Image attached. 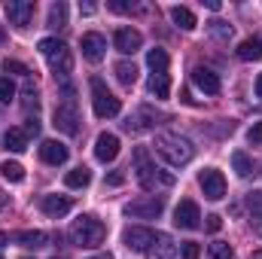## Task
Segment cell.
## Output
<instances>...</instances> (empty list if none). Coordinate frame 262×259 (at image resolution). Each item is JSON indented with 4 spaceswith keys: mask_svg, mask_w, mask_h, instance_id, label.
Listing matches in <instances>:
<instances>
[{
    "mask_svg": "<svg viewBox=\"0 0 262 259\" xmlns=\"http://www.w3.org/2000/svg\"><path fill=\"white\" fill-rule=\"evenodd\" d=\"M92 104H95V116L98 119H113L119 110H122V104H119V98L104 85V79H92Z\"/></svg>",
    "mask_w": 262,
    "mask_h": 259,
    "instance_id": "obj_5",
    "label": "cell"
},
{
    "mask_svg": "<svg viewBox=\"0 0 262 259\" xmlns=\"http://www.w3.org/2000/svg\"><path fill=\"white\" fill-rule=\"evenodd\" d=\"M113 46H116L122 55H134V52L143 46V37H140V31H134V28H119V31L113 34Z\"/></svg>",
    "mask_w": 262,
    "mask_h": 259,
    "instance_id": "obj_13",
    "label": "cell"
},
{
    "mask_svg": "<svg viewBox=\"0 0 262 259\" xmlns=\"http://www.w3.org/2000/svg\"><path fill=\"white\" fill-rule=\"evenodd\" d=\"M46 25H49V28H55V31L67 25V3H64V0H58V3H52V6H49V21H46Z\"/></svg>",
    "mask_w": 262,
    "mask_h": 259,
    "instance_id": "obj_28",
    "label": "cell"
},
{
    "mask_svg": "<svg viewBox=\"0 0 262 259\" xmlns=\"http://www.w3.org/2000/svg\"><path fill=\"white\" fill-rule=\"evenodd\" d=\"M149 253H156V259H174L177 256V244L171 241V235L159 232V235H156V244H152Z\"/></svg>",
    "mask_w": 262,
    "mask_h": 259,
    "instance_id": "obj_21",
    "label": "cell"
},
{
    "mask_svg": "<svg viewBox=\"0 0 262 259\" xmlns=\"http://www.w3.org/2000/svg\"><path fill=\"white\" fill-rule=\"evenodd\" d=\"M171 18H174V25L177 28H183V31H195V15H192V9H186V6H171Z\"/></svg>",
    "mask_w": 262,
    "mask_h": 259,
    "instance_id": "obj_23",
    "label": "cell"
},
{
    "mask_svg": "<svg viewBox=\"0 0 262 259\" xmlns=\"http://www.w3.org/2000/svg\"><path fill=\"white\" fill-rule=\"evenodd\" d=\"M3 70H6V73H31V70L21 64V61H9V58L3 61Z\"/></svg>",
    "mask_w": 262,
    "mask_h": 259,
    "instance_id": "obj_38",
    "label": "cell"
},
{
    "mask_svg": "<svg viewBox=\"0 0 262 259\" xmlns=\"http://www.w3.org/2000/svg\"><path fill=\"white\" fill-rule=\"evenodd\" d=\"M174 226L177 229H198L201 226V210H198V204L192 198H183L180 204H177V210H174Z\"/></svg>",
    "mask_w": 262,
    "mask_h": 259,
    "instance_id": "obj_11",
    "label": "cell"
},
{
    "mask_svg": "<svg viewBox=\"0 0 262 259\" xmlns=\"http://www.w3.org/2000/svg\"><path fill=\"white\" fill-rule=\"evenodd\" d=\"M156 153L171 165V168H180V165H189L192 156H195V146L189 137H180V134H171V131H162L156 137Z\"/></svg>",
    "mask_w": 262,
    "mask_h": 259,
    "instance_id": "obj_2",
    "label": "cell"
},
{
    "mask_svg": "<svg viewBox=\"0 0 262 259\" xmlns=\"http://www.w3.org/2000/svg\"><path fill=\"white\" fill-rule=\"evenodd\" d=\"M232 165H235V171H238V177H250L253 174V159L247 156V153H232Z\"/></svg>",
    "mask_w": 262,
    "mask_h": 259,
    "instance_id": "obj_29",
    "label": "cell"
},
{
    "mask_svg": "<svg viewBox=\"0 0 262 259\" xmlns=\"http://www.w3.org/2000/svg\"><path fill=\"white\" fill-rule=\"evenodd\" d=\"M162 210H165V198L162 195H143V198L125 204V213L134 217V220H156V217H162Z\"/></svg>",
    "mask_w": 262,
    "mask_h": 259,
    "instance_id": "obj_7",
    "label": "cell"
},
{
    "mask_svg": "<svg viewBox=\"0 0 262 259\" xmlns=\"http://www.w3.org/2000/svg\"><path fill=\"white\" fill-rule=\"evenodd\" d=\"M235 52H238L241 61H262V40L259 37H250V40H244Z\"/></svg>",
    "mask_w": 262,
    "mask_h": 259,
    "instance_id": "obj_22",
    "label": "cell"
},
{
    "mask_svg": "<svg viewBox=\"0 0 262 259\" xmlns=\"http://www.w3.org/2000/svg\"><path fill=\"white\" fill-rule=\"evenodd\" d=\"M52 125L64 134H76L79 131V107L73 98H64L61 104H55V113H52Z\"/></svg>",
    "mask_w": 262,
    "mask_h": 259,
    "instance_id": "obj_6",
    "label": "cell"
},
{
    "mask_svg": "<svg viewBox=\"0 0 262 259\" xmlns=\"http://www.w3.org/2000/svg\"><path fill=\"white\" fill-rule=\"evenodd\" d=\"M159 119H162V116H159L152 107H137V110H134V116H128L125 128H128V131H146V128H152Z\"/></svg>",
    "mask_w": 262,
    "mask_h": 259,
    "instance_id": "obj_16",
    "label": "cell"
},
{
    "mask_svg": "<svg viewBox=\"0 0 262 259\" xmlns=\"http://www.w3.org/2000/svg\"><path fill=\"white\" fill-rule=\"evenodd\" d=\"M180 256H183V259H198V256H201V247H198L195 241H186V244L180 247Z\"/></svg>",
    "mask_w": 262,
    "mask_h": 259,
    "instance_id": "obj_35",
    "label": "cell"
},
{
    "mask_svg": "<svg viewBox=\"0 0 262 259\" xmlns=\"http://www.w3.org/2000/svg\"><path fill=\"white\" fill-rule=\"evenodd\" d=\"M122 180H125V177H122L119 171H113V174L107 177V183H110V186H122Z\"/></svg>",
    "mask_w": 262,
    "mask_h": 259,
    "instance_id": "obj_41",
    "label": "cell"
},
{
    "mask_svg": "<svg viewBox=\"0 0 262 259\" xmlns=\"http://www.w3.org/2000/svg\"><path fill=\"white\" fill-rule=\"evenodd\" d=\"M3 244H9V235H6V232H0V247H3Z\"/></svg>",
    "mask_w": 262,
    "mask_h": 259,
    "instance_id": "obj_44",
    "label": "cell"
},
{
    "mask_svg": "<svg viewBox=\"0 0 262 259\" xmlns=\"http://www.w3.org/2000/svg\"><path fill=\"white\" fill-rule=\"evenodd\" d=\"M168 52L165 49H149L146 52V64L152 67V73H168Z\"/></svg>",
    "mask_w": 262,
    "mask_h": 259,
    "instance_id": "obj_27",
    "label": "cell"
},
{
    "mask_svg": "<svg viewBox=\"0 0 262 259\" xmlns=\"http://www.w3.org/2000/svg\"><path fill=\"white\" fill-rule=\"evenodd\" d=\"M198 186H201L204 198H210V201H220V198L226 195V177H223L216 168H204V171L198 174Z\"/></svg>",
    "mask_w": 262,
    "mask_h": 259,
    "instance_id": "obj_9",
    "label": "cell"
},
{
    "mask_svg": "<svg viewBox=\"0 0 262 259\" xmlns=\"http://www.w3.org/2000/svg\"><path fill=\"white\" fill-rule=\"evenodd\" d=\"M40 207H43L46 217H64L67 210H70V198L67 195H43Z\"/></svg>",
    "mask_w": 262,
    "mask_h": 259,
    "instance_id": "obj_18",
    "label": "cell"
},
{
    "mask_svg": "<svg viewBox=\"0 0 262 259\" xmlns=\"http://www.w3.org/2000/svg\"><path fill=\"white\" fill-rule=\"evenodd\" d=\"M79 49H82V58L85 61H92V64H98L104 55H107V40L101 37V34H82V40H79Z\"/></svg>",
    "mask_w": 262,
    "mask_h": 259,
    "instance_id": "obj_12",
    "label": "cell"
},
{
    "mask_svg": "<svg viewBox=\"0 0 262 259\" xmlns=\"http://www.w3.org/2000/svg\"><path fill=\"white\" fill-rule=\"evenodd\" d=\"M3 12H6V18H9V25L28 28L31 18H34V12H37V6H34L31 0H6V3H3Z\"/></svg>",
    "mask_w": 262,
    "mask_h": 259,
    "instance_id": "obj_8",
    "label": "cell"
},
{
    "mask_svg": "<svg viewBox=\"0 0 262 259\" xmlns=\"http://www.w3.org/2000/svg\"><path fill=\"white\" fill-rule=\"evenodd\" d=\"M247 207H250V213L262 220V189H253V192L247 195Z\"/></svg>",
    "mask_w": 262,
    "mask_h": 259,
    "instance_id": "obj_33",
    "label": "cell"
},
{
    "mask_svg": "<svg viewBox=\"0 0 262 259\" xmlns=\"http://www.w3.org/2000/svg\"><path fill=\"white\" fill-rule=\"evenodd\" d=\"M64 183L70 189H85V186L92 183V171H89V168H73V171H67Z\"/></svg>",
    "mask_w": 262,
    "mask_h": 259,
    "instance_id": "obj_24",
    "label": "cell"
},
{
    "mask_svg": "<svg viewBox=\"0 0 262 259\" xmlns=\"http://www.w3.org/2000/svg\"><path fill=\"white\" fill-rule=\"evenodd\" d=\"M207 256L210 259H235V250H232L226 241H213V244L207 247Z\"/></svg>",
    "mask_w": 262,
    "mask_h": 259,
    "instance_id": "obj_31",
    "label": "cell"
},
{
    "mask_svg": "<svg viewBox=\"0 0 262 259\" xmlns=\"http://www.w3.org/2000/svg\"><path fill=\"white\" fill-rule=\"evenodd\" d=\"M25 134H40V122H37V119H28V125H25Z\"/></svg>",
    "mask_w": 262,
    "mask_h": 259,
    "instance_id": "obj_40",
    "label": "cell"
},
{
    "mask_svg": "<svg viewBox=\"0 0 262 259\" xmlns=\"http://www.w3.org/2000/svg\"><path fill=\"white\" fill-rule=\"evenodd\" d=\"M146 89H149V95H156L159 101H165V98L171 95V79H168V73H149Z\"/></svg>",
    "mask_w": 262,
    "mask_h": 259,
    "instance_id": "obj_20",
    "label": "cell"
},
{
    "mask_svg": "<svg viewBox=\"0 0 262 259\" xmlns=\"http://www.w3.org/2000/svg\"><path fill=\"white\" fill-rule=\"evenodd\" d=\"M104 238H107V226H104L98 217H92V213L76 217V220H73V226H70V241H73L76 247L92 250V247H101V244H104Z\"/></svg>",
    "mask_w": 262,
    "mask_h": 259,
    "instance_id": "obj_3",
    "label": "cell"
},
{
    "mask_svg": "<svg viewBox=\"0 0 262 259\" xmlns=\"http://www.w3.org/2000/svg\"><path fill=\"white\" fill-rule=\"evenodd\" d=\"M156 235L159 232H152L146 226H131L128 232H125V247L134 250V253H149L152 244H156Z\"/></svg>",
    "mask_w": 262,
    "mask_h": 259,
    "instance_id": "obj_10",
    "label": "cell"
},
{
    "mask_svg": "<svg viewBox=\"0 0 262 259\" xmlns=\"http://www.w3.org/2000/svg\"><path fill=\"white\" fill-rule=\"evenodd\" d=\"M207 9L210 12H220V0H207Z\"/></svg>",
    "mask_w": 262,
    "mask_h": 259,
    "instance_id": "obj_42",
    "label": "cell"
},
{
    "mask_svg": "<svg viewBox=\"0 0 262 259\" xmlns=\"http://www.w3.org/2000/svg\"><path fill=\"white\" fill-rule=\"evenodd\" d=\"M204 229H207V232H220V229H223V220H220L216 213H210V217H204Z\"/></svg>",
    "mask_w": 262,
    "mask_h": 259,
    "instance_id": "obj_37",
    "label": "cell"
},
{
    "mask_svg": "<svg viewBox=\"0 0 262 259\" xmlns=\"http://www.w3.org/2000/svg\"><path fill=\"white\" fill-rule=\"evenodd\" d=\"M55 259H58V256H55Z\"/></svg>",
    "mask_w": 262,
    "mask_h": 259,
    "instance_id": "obj_49",
    "label": "cell"
},
{
    "mask_svg": "<svg viewBox=\"0 0 262 259\" xmlns=\"http://www.w3.org/2000/svg\"><path fill=\"white\" fill-rule=\"evenodd\" d=\"M3 149H9V153H25V149H28V134H25V128L3 131Z\"/></svg>",
    "mask_w": 262,
    "mask_h": 259,
    "instance_id": "obj_19",
    "label": "cell"
},
{
    "mask_svg": "<svg viewBox=\"0 0 262 259\" xmlns=\"http://www.w3.org/2000/svg\"><path fill=\"white\" fill-rule=\"evenodd\" d=\"M89 259H113L110 253H98V256H89Z\"/></svg>",
    "mask_w": 262,
    "mask_h": 259,
    "instance_id": "obj_46",
    "label": "cell"
},
{
    "mask_svg": "<svg viewBox=\"0 0 262 259\" xmlns=\"http://www.w3.org/2000/svg\"><path fill=\"white\" fill-rule=\"evenodd\" d=\"M192 82H195L204 95H220V89H223V85H220V76H216L210 67H195V70H192Z\"/></svg>",
    "mask_w": 262,
    "mask_h": 259,
    "instance_id": "obj_17",
    "label": "cell"
},
{
    "mask_svg": "<svg viewBox=\"0 0 262 259\" xmlns=\"http://www.w3.org/2000/svg\"><path fill=\"white\" fill-rule=\"evenodd\" d=\"M116 156H119V137L110 134V131L98 134V140H95V159L107 165V162H113Z\"/></svg>",
    "mask_w": 262,
    "mask_h": 259,
    "instance_id": "obj_14",
    "label": "cell"
},
{
    "mask_svg": "<svg viewBox=\"0 0 262 259\" xmlns=\"http://www.w3.org/2000/svg\"><path fill=\"white\" fill-rule=\"evenodd\" d=\"M247 140H250V143H262V122H256L253 128L247 131Z\"/></svg>",
    "mask_w": 262,
    "mask_h": 259,
    "instance_id": "obj_39",
    "label": "cell"
},
{
    "mask_svg": "<svg viewBox=\"0 0 262 259\" xmlns=\"http://www.w3.org/2000/svg\"><path fill=\"white\" fill-rule=\"evenodd\" d=\"M15 241L21 244V247H31V250H37V247H46V232H18L15 235Z\"/></svg>",
    "mask_w": 262,
    "mask_h": 259,
    "instance_id": "obj_26",
    "label": "cell"
},
{
    "mask_svg": "<svg viewBox=\"0 0 262 259\" xmlns=\"http://www.w3.org/2000/svg\"><path fill=\"white\" fill-rule=\"evenodd\" d=\"M253 259H262V250H256V253H253Z\"/></svg>",
    "mask_w": 262,
    "mask_h": 259,
    "instance_id": "obj_47",
    "label": "cell"
},
{
    "mask_svg": "<svg viewBox=\"0 0 262 259\" xmlns=\"http://www.w3.org/2000/svg\"><path fill=\"white\" fill-rule=\"evenodd\" d=\"M12 98H15V85H12L9 76H3V79H0V104H9Z\"/></svg>",
    "mask_w": 262,
    "mask_h": 259,
    "instance_id": "obj_34",
    "label": "cell"
},
{
    "mask_svg": "<svg viewBox=\"0 0 262 259\" xmlns=\"http://www.w3.org/2000/svg\"><path fill=\"white\" fill-rule=\"evenodd\" d=\"M134 171H137V183L146 189V192H152V189H168V186H174V174L171 171H162L152 159H149V153L143 149V146H137L134 149Z\"/></svg>",
    "mask_w": 262,
    "mask_h": 259,
    "instance_id": "obj_1",
    "label": "cell"
},
{
    "mask_svg": "<svg viewBox=\"0 0 262 259\" xmlns=\"http://www.w3.org/2000/svg\"><path fill=\"white\" fill-rule=\"evenodd\" d=\"M213 34H216L220 40H229V37H232V28H229L226 21H213Z\"/></svg>",
    "mask_w": 262,
    "mask_h": 259,
    "instance_id": "obj_36",
    "label": "cell"
},
{
    "mask_svg": "<svg viewBox=\"0 0 262 259\" xmlns=\"http://www.w3.org/2000/svg\"><path fill=\"white\" fill-rule=\"evenodd\" d=\"M67 156H70V149H67L61 140H43L40 143V159L46 165H64Z\"/></svg>",
    "mask_w": 262,
    "mask_h": 259,
    "instance_id": "obj_15",
    "label": "cell"
},
{
    "mask_svg": "<svg viewBox=\"0 0 262 259\" xmlns=\"http://www.w3.org/2000/svg\"><path fill=\"white\" fill-rule=\"evenodd\" d=\"M79 9H82V15H92V12H95V6H92V3H82Z\"/></svg>",
    "mask_w": 262,
    "mask_h": 259,
    "instance_id": "obj_43",
    "label": "cell"
},
{
    "mask_svg": "<svg viewBox=\"0 0 262 259\" xmlns=\"http://www.w3.org/2000/svg\"><path fill=\"white\" fill-rule=\"evenodd\" d=\"M113 70H116V79H119L125 89H131V85L137 82V64H134V61H119Z\"/></svg>",
    "mask_w": 262,
    "mask_h": 259,
    "instance_id": "obj_25",
    "label": "cell"
},
{
    "mask_svg": "<svg viewBox=\"0 0 262 259\" xmlns=\"http://www.w3.org/2000/svg\"><path fill=\"white\" fill-rule=\"evenodd\" d=\"M0 174H3V180H9V183H21V180H25V168H21L18 162H9V159L0 165Z\"/></svg>",
    "mask_w": 262,
    "mask_h": 259,
    "instance_id": "obj_30",
    "label": "cell"
},
{
    "mask_svg": "<svg viewBox=\"0 0 262 259\" xmlns=\"http://www.w3.org/2000/svg\"><path fill=\"white\" fill-rule=\"evenodd\" d=\"M256 95L262 98V73H259V79H256Z\"/></svg>",
    "mask_w": 262,
    "mask_h": 259,
    "instance_id": "obj_45",
    "label": "cell"
},
{
    "mask_svg": "<svg viewBox=\"0 0 262 259\" xmlns=\"http://www.w3.org/2000/svg\"><path fill=\"white\" fill-rule=\"evenodd\" d=\"M0 259H3V256H0Z\"/></svg>",
    "mask_w": 262,
    "mask_h": 259,
    "instance_id": "obj_48",
    "label": "cell"
},
{
    "mask_svg": "<svg viewBox=\"0 0 262 259\" xmlns=\"http://www.w3.org/2000/svg\"><path fill=\"white\" fill-rule=\"evenodd\" d=\"M40 55L49 61L52 67V73H55V79H64L67 73L73 70V55H70V49H67V43L61 40H55V37H46V40H40Z\"/></svg>",
    "mask_w": 262,
    "mask_h": 259,
    "instance_id": "obj_4",
    "label": "cell"
},
{
    "mask_svg": "<svg viewBox=\"0 0 262 259\" xmlns=\"http://www.w3.org/2000/svg\"><path fill=\"white\" fill-rule=\"evenodd\" d=\"M21 104H25V110H34V107H37V85H34V79H25Z\"/></svg>",
    "mask_w": 262,
    "mask_h": 259,
    "instance_id": "obj_32",
    "label": "cell"
}]
</instances>
